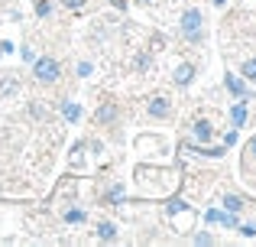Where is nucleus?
Segmentation results:
<instances>
[{"instance_id":"nucleus-13","label":"nucleus","mask_w":256,"mask_h":247,"mask_svg":"<svg viewBox=\"0 0 256 247\" xmlns=\"http://www.w3.org/2000/svg\"><path fill=\"white\" fill-rule=\"evenodd\" d=\"M65 221H72V224H78V221H84V211H78V208H72L68 215H65Z\"/></svg>"},{"instance_id":"nucleus-11","label":"nucleus","mask_w":256,"mask_h":247,"mask_svg":"<svg viewBox=\"0 0 256 247\" xmlns=\"http://www.w3.org/2000/svg\"><path fill=\"white\" fill-rule=\"evenodd\" d=\"M224 208H227V211H240V208H244V202H240L237 195H227V198H224Z\"/></svg>"},{"instance_id":"nucleus-15","label":"nucleus","mask_w":256,"mask_h":247,"mask_svg":"<svg viewBox=\"0 0 256 247\" xmlns=\"http://www.w3.org/2000/svg\"><path fill=\"white\" fill-rule=\"evenodd\" d=\"M10 91H16V82H0V98L10 95Z\"/></svg>"},{"instance_id":"nucleus-5","label":"nucleus","mask_w":256,"mask_h":247,"mask_svg":"<svg viewBox=\"0 0 256 247\" xmlns=\"http://www.w3.org/2000/svg\"><path fill=\"white\" fill-rule=\"evenodd\" d=\"M150 114L152 117H166V114H169V101H162V98L150 101Z\"/></svg>"},{"instance_id":"nucleus-2","label":"nucleus","mask_w":256,"mask_h":247,"mask_svg":"<svg viewBox=\"0 0 256 247\" xmlns=\"http://www.w3.org/2000/svg\"><path fill=\"white\" fill-rule=\"evenodd\" d=\"M36 78H39V82H56V78H58L56 59H36Z\"/></svg>"},{"instance_id":"nucleus-18","label":"nucleus","mask_w":256,"mask_h":247,"mask_svg":"<svg viewBox=\"0 0 256 247\" xmlns=\"http://www.w3.org/2000/svg\"><path fill=\"white\" fill-rule=\"evenodd\" d=\"M182 208H185V202H178V198H175V202L169 205V211H172V215H175V211H182Z\"/></svg>"},{"instance_id":"nucleus-10","label":"nucleus","mask_w":256,"mask_h":247,"mask_svg":"<svg viewBox=\"0 0 256 247\" xmlns=\"http://www.w3.org/2000/svg\"><path fill=\"white\" fill-rule=\"evenodd\" d=\"M98 234L104 237V241H114V237H117V228H114V224H107V221H104V224H100V228H98Z\"/></svg>"},{"instance_id":"nucleus-14","label":"nucleus","mask_w":256,"mask_h":247,"mask_svg":"<svg viewBox=\"0 0 256 247\" xmlns=\"http://www.w3.org/2000/svg\"><path fill=\"white\" fill-rule=\"evenodd\" d=\"M36 13L39 17H49V0H36Z\"/></svg>"},{"instance_id":"nucleus-20","label":"nucleus","mask_w":256,"mask_h":247,"mask_svg":"<svg viewBox=\"0 0 256 247\" xmlns=\"http://www.w3.org/2000/svg\"><path fill=\"white\" fill-rule=\"evenodd\" d=\"M250 153H253V156H256V140H250Z\"/></svg>"},{"instance_id":"nucleus-7","label":"nucleus","mask_w":256,"mask_h":247,"mask_svg":"<svg viewBox=\"0 0 256 247\" xmlns=\"http://www.w3.org/2000/svg\"><path fill=\"white\" fill-rule=\"evenodd\" d=\"M194 137H198L201 143H208V140H211V124H208V121H198V124H194Z\"/></svg>"},{"instance_id":"nucleus-17","label":"nucleus","mask_w":256,"mask_h":247,"mask_svg":"<svg viewBox=\"0 0 256 247\" xmlns=\"http://www.w3.org/2000/svg\"><path fill=\"white\" fill-rule=\"evenodd\" d=\"M204 218H208V221H211V224H214V221H218V218H220V211H218V208H211V211H208V215H204Z\"/></svg>"},{"instance_id":"nucleus-19","label":"nucleus","mask_w":256,"mask_h":247,"mask_svg":"<svg viewBox=\"0 0 256 247\" xmlns=\"http://www.w3.org/2000/svg\"><path fill=\"white\" fill-rule=\"evenodd\" d=\"M65 7H75L78 10V7H84V0H65Z\"/></svg>"},{"instance_id":"nucleus-12","label":"nucleus","mask_w":256,"mask_h":247,"mask_svg":"<svg viewBox=\"0 0 256 247\" xmlns=\"http://www.w3.org/2000/svg\"><path fill=\"white\" fill-rule=\"evenodd\" d=\"M244 75L250 78V82H256V59H250V62L244 65Z\"/></svg>"},{"instance_id":"nucleus-4","label":"nucleus","mask_w":256,"mask_h":247,"mask_svg":"<svg viewBox=\"0 0 256 247\" xmlns=\"http://www.w3.org/2000/svg\"><path fill=\"white\" fill-rule=\"evenodd\" d=\"M192 78H194V69H192V65H178V69H175V82H178V85H188Z\"/></svg>"},{"instance_id":"nucleus-21","label":"nucleus","mask_w":256,"mask_h":247,"mask_svg":"<svg viewBox=\"0 0 256 247\" xmlns=\"http://www.w3.org/2000/svg\"><path fill=\"white\" fill-rule=\"evenodd\" d=\"M110 4H114V7H124V0H110Z\"/></svg>"},{"instance_id":"nucleus-1","label":"nucleus","mask_w":256,"mask_h":247,"mask_svg":"<svg viewBox=\"0 0 256 247\" xmlns=\"http://www.w3.org/2000/svg\"><path fill=\"white\" fill-rule=\"evenodd\" d=\"M182 33H185V39H192V43L201 39V13L198 10H185V17H182Z\"/></svg>"},{"instance_id":"nucleus-3","label":"nucleus","mask_w":256,"mask_h":247,"mask_svg":"<svg viewBox=\"0 0 256 247\" xmlns=\"http://www.w3.org/2000/svg\"><path fill=\"white\" fill-rule=\"evenodd\" d=\"M244 121H246V104H244V98H240V101L230 108V124L234 127H244Z\"/></svg>"},{"instance_id":"nucleus-16","label":"nucleus","mask_w":256,"mask_h":247,"mask_svg":"<svg viewBox=\"0 0 256 247\" xmlns=\"http://www.w3.org/2000/svg\"><path fill=\"white\" fill-rule=\"evenodd\" d=\"M240 234H244V237H256V221L253 224H244V228H240Z\"/></svg>"},{"instance_id":"nucleus-6","label":"nucleus","mask_w":256,"mask_h":247,"mask_svg":"<svg viewBox=\"0 0 256 247\" xmlns=\"http://www.w3.org/2000/svg\"><path fill=\"white\" fill-rule=\"evenodd\" d=\"M227 88L234 91V98H244L246 95V88H244V82H240L237 75H227Z\"/></svg>"},{"instance_id":"nucleus-9","label":"nucleus","mask_w":256,"mask_h":247,"mask_svg":"<svg viewBox=\"0 0 256 247\" xmlns=\"http://www.w3.org/2000/svg\"><path fill=\"white\" fill-rule=\"evenodd\" d=\"M114 117H117V108H114V104H104V108L98 111V121L100 124H107V121H114Z\"/></svg>"},{"instance_id":"nucleus-22","label":"nucleus","mask_w":256,"mask_h":247,"mask_svg":"<svg viewBox=\"0 0 256 247\" xmlns=\"http://www.w3.org/2000/svg\"><path fill=\"white\" fill-rule=\"evenodd\" d=\"M143 4H150V0H143Z\"/></svg>"},{"instance_id":"nucleus-8","label":"nucleus","mask_w":256,"mask_h":247,"mask_svg":"<svg viewBox=\"0 0 256 247\" xmlns=\"http://www.w3.org/2000/svg\"><path fill=\"white\" fill-rule=\"evenodd\" d=\"M62 114L68 117V121H78V117H82V108H78V104H72V101H65L62 104Z\"/></svg>"}]
</instances>
